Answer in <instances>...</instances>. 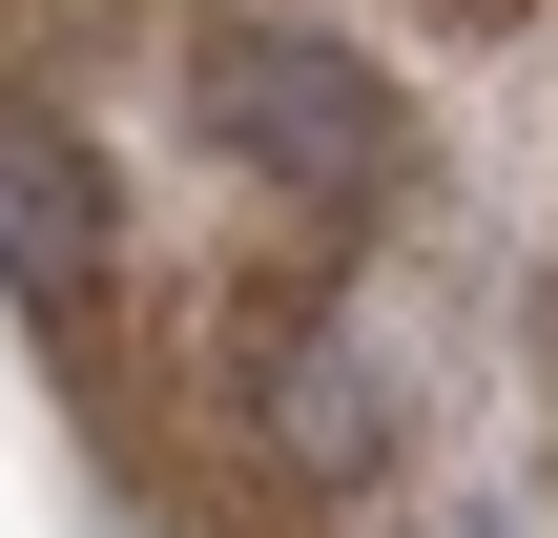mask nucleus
I'll use <instances>...</instances> for the list:
<instances>
[{"instance_id": "nucleus-1", "label": "nucleus", "mask_w": 558, "mask_h": 538, "mask_svg": "<svg viewBox=\"0 0 558 538\" xmlns=\"http://www.w3.org/2000/svg\"><path fill=\"white\" fill-rule=\"evenodd\" d=\"M207 145L269 166L290 207H393V187H414V104H393V62L290 41V21H207Z\"/></svg>"}, {"instance_id": "nucleus-2", "label": "nucleus", "mask_w": 558, "mask_h": 538, "mask_svg": "<svg viewBox=\"0 0 558 538\" xmlns=\"http://www.w3.org/2000/svg\"><path fill=\"white\" fill-rule=\"evenodd\" d=\"M104 249H124V187L62 104H0V290L21 311H104Z\"/></svg>"}, {"instance_id": "nucleus-3", "label": "nucleus", "mask_w": 558, "mask_h": 538, "mask_svg": "<svg viewBox=\"0 0 558 538\" xmlns=\"http://www.w3.org/2000/svg\"><path fill=\"white\" fill-rule=\"evenodd\" d=\"M248 394H269V435H290L331 498H352V477H393V373H373L352 332H290V311H269V332H248Z\"/></svg>"}, {"instance_id": "nucleus-4", "label": "nucleus", "mask_w": 558, "mask_h": 538, "mask_svg": "<svg viewBox=\"0 0 558 538\" xmlns=\"http://www.w3.org/2000/svg\"><path fill=\"white\" fill-rule=\"evenodd\" d=\"M456 538H497V518H456Z\"/></svg>"}]
</instances>
